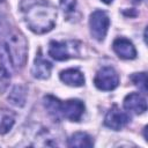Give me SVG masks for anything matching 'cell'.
Returning <instances> with one entry per match:
<instances>
[{
	"mask_svg": "<svg viewBox=\"0 0 148 148\" xmlns=\"http://www.w3.org/2000/svg\"><path fill=\"white\" fill-rule=\"evenodd\" d=\"M131 81L142 92L147 91V75H146L145 72H142V73H134L133 75H131Z\"/></svg>",
	"mask_w": 148,
	"mask_h": 148,
	"instance_id": "9a60e30c",
	"label": "cell"
},
{
	"mask_svg": "<svg viewBox=\"0 0 148 148\" xmlns=\"http://www.w3.org/2000/svg\"><path fill=\"white\" fill-rule=\"evenodd\" d=\"M128 121H130V116L126 112L118 109L116 105L106 112L105 118H104L105 126H108L109 128L114 130V131L121 130L124 126L127 125Z\"/></svg>",
	"mask_w": 148,
	"mask_h": 148,
	"instance_id": "52a82bcc",
	"label": "cell"
},
{
	"mask_svg": "<svg viewBox=\"0 0 148 148\" xmlns=\"http://www.w3.org/2000/svg\"><path fill=\"white\" fill-rule=\"evenodd\" d=\"M51 69H52L51 62L47 61L46 59H44L39 52L37 54V57L35 58V61H34V65L31 68V73L34 75V77L39 79V80H45L50 76Z\"/></svg>",
	"mask_w": 148,
	"mask_h": 148,
	"instance_id": "30bf717a",
	"label": "cell"
},
{
	"mask_svg": "<svg viewBox=\"0 0 148 148\" xmlns=\"http://www.w3.org/2000/svg\"><path fill=\"white\" fill-rule=\"evenodd\" d=\"M67 145H68V147H81V148L92 147L94 141L89 134H87L84 132H76L68 139Z\"/></svg>",
	"mask_w": 148,
	"mask_h": 148,
	"instance_id": "7c38bea8",
	"label": "cell"
},
{
	"mask_svg": "<svg viewBox=\"0 0 148 148\" xmlns=\"http://www.w3.org/2000/svg\"><path fill=\"white\" fill-rule=\"evenodd\" d=\"M7 50L14 69H20L25 65L28 45L24 36L15 29L8 30L6 38L1 42Z\"/></svg>",
	"mask_w": 148,
	"mask_h": 148,
	"instance_id": "7a4b0ae2",
	"label": "cell"
},
{
	"mask_svg": "<svg viewBox=\"0 0 148 148\" xmlns=\"http://www.w3.org/2000/svg\"><path fill=\"white\" fill-rule=\"evenodd\" d=\"M25 89L22 86H15L13 90L10 91L8 99L13 105L16 106H23L25 103Z\"/></svg>",
	"mask_w": 148,
	"mask_h": 148,
	"instance_id": "5bb4252c",
	"label": "cell"
},
{
	"mask_svg": "<svg viewBox=\"0 0 148 148\" xmlns=\"http://www.w3.org/2000/svg\"><path fill=\"white\" fill-rule=\"evenodd\" d=\"M9 79H10V73L7 69L0 67V92H2L7 88Z\"/></svg>",
	"mask_w": 148,
	"mask_h": 148,
	"instance_id": "e0dca14e",
	"label": "cell"
},
{
	"mask_svg": "<svg viewBox=\"0 0 148 148\" xmlns=\"http://www.w3.org/2000/svg\"><path fill=\"white\" fill-rule=\"evenodd\" d=\"M113 51L121 59H134L136 57V50L133 43L126 38H117L112 44Z\"/></svg>",
	"mask_w": 148,
	"mask_h": 148,
	"instance_id": "ba28073f",
	"label": "cell"
},
{
	"mask_svg": "<svg viewBox=\"0 0 148 148\" xmlns=\"http://www.w3.org/2000/svg\"><path fill=\"white\" fill-rule=\"evenodd\" d=\"M84 113V104L80 99H68L60 104V117L79 121Z\"/></svg>",
	"mask_w": 148,
	"mask_h": 148,
	"instance_id": "8992f818",
	"label": "cell"
},
{
	"mask_svg": "<svg viewBox=\"0 0 148 148\" xmlns=\"http://www.w3.org/2000/svg\"><path fill=\"white\" fill-rule=\"evenodd\" d=\"M76 6V0H60V7L64 12H72Z\"/></svg>",
	"mask_w": 148,
	"mask_h": 148,
	"instance_id": "ac0fdd59",
	"label": "cell"
},
{
	"mask_svg": "<svg viewBox=\"0 0 148 148\" xmlns=\"http://www.w3.org/2000/svg\"><path fill=\"white\" fill-rule=\"evenodd\" d=\"M104 3H111L112 2V0H102Z\"/></svg>",
	"mask_w": 148,
	"mask_h": 148,
	"instance_id": "d6986e66",
	"label": "cell"
},
{
	"mask_svg": "<svg viewBox=\"0 0 148 148\" xmlns=\"http://www.w3.org/2000/svg\"><path fill=\"white\" fill-rule=\"evenodd\" d=\"M94 83L99 90H113L119 84V75L112 67H103L96 73Z\"/></svg>",
	"mask_w": 148,
	"mask_h": 148,
	"instance_id": "5b68a950",
	"label": "cell"
},
{
	"mask_svg": "<svg viewBox=\"0 0 148 148\" xmlns=\"http://www.w3.org/2000/svg\"><path fill=\"white\" fill-rule=\"evenodd\" d=\"M80 53V43L75 40L57 42L52 40L49 44V54L59 61L67 60L72 57H77Z\"/></svg>",
	"mask_w": 148,
	"mask_h": 148,
	"instance_id": "3957f363",
	"label": "cell"
},
{
	"mask_svg": "<svg viewBox=\"0 0 148 148\" xmlns=\"http://www.w3.org/2000/svg\"><path fill=\"white\" fill-rule=\"evenodd\" d=\"M110 25V18L103 10H95L89 18V27L91 36L97 40H103L106 36Z\"/></svg>",
	"mask_w": 148,
	"mask_h": 148,
	"instance_id": "277c9868",
	"label": "cell"
},
{
	"mask_svg": "<svg viewBox=\"0 0 148 148\" xmlns=\"http://www.w3.org/2000/svg\"><path fill=\"white\" fill-rule=\"evenodd\" d=\"M43 101H44V106L49 111V113L58 119L60 117V104H61V102L57 97L51 96V95H46Z\"/></svg>",
	"mask_w": 148,
	"mask_h": 148,
	"instance_id": "4fadbf2b",
	"label": "cell"
},
{
	"mask_svg": "<svg viewBox=\"0 0 148 148\" xmlns=\"http://www.w3.org/2000/svg\"><path fill=\"white\" fill-rule=\"evenodd\" d=\"M3 1H5V0H0V2H3Z\"/></svg>",
	"mask_w": 148,
	"mask_h": 148,
	"instance_id": "44dd1931",
	"label": "cell"
},
{
	"mask_svg": "<svg viewBox=\"0 0 148 148\" xmlns=\"http://www.w3.org/2000/svg\"><path fill=\"white\" fill-rule=\"evenodd\" d=\"M134 2H140V1H142V0H133Z\"/></svg>",
	"mask_w": 148,
	"mask_h": 148,
	"instance_id": "ffe728a7",
	"label": "cell"
},
{
	"mask_svg": "<svg viewBox=\"0 0 148 148\" xmlns=\"http://www.w3.org/2000/svg\"><path fill=\"white\" fill-rule=\"evenodd\" d=\"M124 108L127 111H132L134 113H143L147 110L146 98L139 92L128 94L124 99Z\"/></svg>",
	"mask_w": 148,
	"mask_h": 148,
	"instance_id": "9c48e42d",
	"label": "cell"
},
{
	"mask_svg": "<svg viewBox=\"0 0 148 148\" xmlns=\"http://www.w3.org/2000/svg\"><path fill=\"white\" fill-rule=\"evenodd\" d=\"M60 80L72 87H80L84 83L83 74L76 68H68L62 71L60 73Z\"/></svg>",
	"mask_w": 148,
	"mask_h": 148,
	"instance_id": "8fae6325",
	"label": "cell"
},
{
	"mask_svg": "<svg viewBox=\"0 0 148 148\" xmlns=\"http://www.w3.org/2000/svg\"><path fill=\"white\" fill-rule=\"evenodd\" d=\"M14 125V118L10 116H5L0 123V134L7 133Z\"/></svg>",
	"mask_w": 148,
	"mask_h": 148,
	"instance_id": "2e32d148",
	"label": "cell"
},
{
	"mask_svg": "<svg viewBox=\"0 0 148 148\" xmlns=\"http://www.w3.org/2000/svg\"><path fill=\"white\" fill-rule=\"evenodd\" d=\"M20 9L28 28L35 34H45L56 24L57 9L47 0H21Z\"/></svg>",
	"mask_w": 148,
	"mask_h": 148,
	"instance_id": "6da1fadb",
	"label": "cell"
}]
</instances>
